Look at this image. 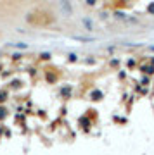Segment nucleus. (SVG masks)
I'll return each mask as SVG.
<instances>
[{"label":"nucleus","instance_id":"obj_1","mask_svg":"<svg viewBox=\"0 0 154 155\" xmlns=\"http://www.w3.org/2000/svg\"><path fill=\"white\" fill-rule=\"evenodd\" d=\"M59 7H61V12H62L66 17H69V16L73 14V7H71V2H69V0H61Z\"/></svg>","mask_w":154,"mask_h":155},{"label":"nucleus","instance_id":"obj_2","mask_svg":"<svg viewBox=\"0 0 154 155\" xmlns=\"http://www.w3.org/2000/svg\"><path fill=\"white\" fill-rule=\"evenodd\" d=\"M82 23H83V26H85V29H87V31H95V24H93L92 19L83 17V19H82Z\"/></svg>","mask_w":154,"mask_h":155},{"label":"nucleus","instance_id":"obj_3","mask_svg":"<svg viewBox=\"0 0 154 155\" xmlns=\"http://www.w3.org/2000/svg\"><path fill=\"white\" fill-rule=\"evenodd\" d=\"M90 96H92V100H101V98H102V93H101V91H92Z\"/></svg>","mask_w":154,"mask_h":155},{"label":"nucleus","instance_id":"obj_4","mask_svg":"<svg viewBox=\"0 0 154 155\" xmlns=\"http://www.w3.org/2000/svg\"><path fill=\"white\" fill-rule=\"evenodd\" d=\"M10 45H14V47H17V48H21V50H26V48H28V45H26V43H23V42H17V43H10Z\"/></svg>","mask_w":154,"mask_h":155},{"label":"nucleus","instance_id":"obj_5","mask_svg":"<svg viewBox=\"0 0 154 155\" xmlns=\"http://www.w3.org/2000/svg\"><path fill=\"white\" fill-rule=\"evenodd\" d=\"M74 40H80V42H92L93 38H87V36H73Z\"/></svg>","mask_w":154,"mask_h":155},{"label":"nucleus","instance_id":"obj_6","mask_svg":"<svg viewBox=\"0 0 154 155\" xmlns=\"http://www.w3.org/2000/svg\"><path fill=\"white\" fill-rule=\"evenodd\" d=\"M147 12H149V14H154V4H151V5L147 7Z\"/></svg>","mask_w":154,"mask_h":155},{"label":"nucleus","instance_id":"obj_7","mask_svg":"<svg viewBox=\"0 0 154 155\" xmlns=\"http://www.w3.org/2000/svg\"><path fill=\"white\" fill-rule=\"evenodd\" d=\"M74 60H76V55L71 53V55H69V62H74Z\"/></svg>","mask_w":154,"mask_h":155},{"label":"nucleus","instance_id":"obj_8","mask_svg":"<svg viewBox=\"0 0 154 155\" xmlns=\"http://www.w3.org/2000/svg\"><path fill=\"white\" fill-rule=\"evenodd\" d=\"M87 4H88V5H93V4H95V0H87Z\"/></svg>","mask_w":154,"mask_h":155},{"label":"nucleus","instance_id":"obj_9","mask_svg":"<svg viewBox=\"0 0 154 155\" xmlns=\"http://www.w3.org/2000/svg\"><path fill=\"white\" fill-rule=\"evenodd\" d=\"M4 112H5L4 109H0V117H4Z\"/></svg>","mask_w":154,"mask_h":155}]
</instances>
